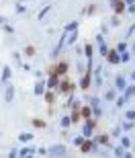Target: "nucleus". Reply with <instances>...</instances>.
<instances>
[{"label":"nucleus","mask_w":135,"mask_h":158,"mask_svg":"<svg viewBox=\"0 0 135 158\" xmlns=\"http://www.w3.org/2000/svg\"><path fill=\"white\" fill-rule=\"evenodd\" d=\"M49 154L53 158H63L65 156V146H53V148H49Z\"/></svg>","instance_id":"1"},{"label":"nucleus","mask_w":135,"mask_h":158,"mask_svg":"<svg viewBox=\"0 0 135 158\" xmlns=\"http://www.w3.org/2000/svg\"><path fill=\"white\" fill-rule=\"evenodd\" d=\"M115 88H117V90H125V88H127L125 76H117V78H115Z\"/></svg>","instance_id":"2"},{"label":"nucleus","mask_w":135,"mask_h":158,"mask_svg":"<svg viewBox=\"0 0 135 158\" xmlns=\"http://www.w3.org/2000/svg\"><path fill=\"white\" fill-rule=\"evenodd\" d=\"M90 107H92V111H94V117H100V101L96 97L90 101Z\"/></svg>","instance_id":"3"},{"label":"nucleus","mask_w":135,"mask_h":158,"mask_svg":"<svg viewBox=\"0 0 135 158\" xmlns=\"http://www.w3.org/2000/svg\"><path fill=\"white\" fill-rule=\"evenodd\" d=\"M96 41H98V45H100V54H102V56H108V49H106L104 37H102V35H96Z\"/></svg>","instance_id":"4"},{"label":"nucleus","mask_w":135,"mask_h":158,"mask_svg":"<svg viewBox=\"0 0 135 158\" xmlns=\"http://www.w3.org/2000/svg\"><path fill=\"white\" fill-rule=\"evenodd\" d=\"M94 84H96V86H102V68H100V66L94 70Z\"/></svg>","instance_id":"5"},{"label":"nucleus","mask_w":135,"mask_h":158,"mask_svg":"<svg viewBox=\"0 0 135 158\" xmlns=\"http://www.w3.org/2000/svg\"><path fill=\"white\" fill-rule=\"evenodd\" d=\"M6 103H12V99H14V86L12 84H6Z\"/></svg>","instance_id":"6"},{"label":"nucleus","mask_w":135,"mask_h":158,"mask_svg":"<svg viewBox=\"0 0 135 158\" xmlns=\"http://www.w3.org/2000/svg\"><path fill=\"white\" fill-rule=\"evenodd\" d=\"M33 152H35V150H33L31 146H25V148L18 152V156H20V158H27V156H33Z\"/></svg>","instance_id":"7"},{"label":"nucleus","mask_w":135,"mask_h":158,"mask_svg":"<svg viewBox=\"0 0 135 158\" xmlns=\"http://www.w3.org/2000/svg\"><path fill=\"white\" fill-rule=\"evenodd\" d=\"M33 138H35V135H33V133H27V131H22V133L18 135V140H20V142H25V144H27V142H31Z\"/></svg>","instance_id":"8"},{"label":"nucleus","mask_w":135,"mask_h":158,"mask_svg":"<svg viewBox=\"0 0 135 158\" xmlns=\"http://www.w3.org/2000/svg\"><path fill=\"white\" fill-rule=\"evenodd\" d=\"M84 138H92V123L84 125Z\"/></svg>","instance_id":"9"},{"label":"nucleus","mask_w":135,"mask_h":158,"mask_svg":"<svg viewBox=\"0 0 135 158\" xmlns=\"http://www.w3.org/2000/svg\"><path fill=\"white\" fill-rule=\"evenodd\" d=\"M8 78H10V66H4V72H2V82L6 84V82H8Z\"/></svg>","instance_id":"10"},{"label":"nucleus","mask_w":135,"mask_h":158,"mask_svg":"<svg viewBox=\"0 0 135 158\" xmlns=\"http://www.w3.org/2000/svg\"><path fill=\"white\" fill-rule=\"evenodd\" d=\"M133 95H135V84H131V86L125 88V99H129V97H133Z\"/></svg>","instance_id":"11"},{"label":"nucleus","mask_w":135,"mask_h":158,"mask_svg":"<svg viewBox=\"0 0 135 158\" xmlns=\"http://www.w3.org/2000/svg\"><path fill=\"white\" fill-rule=\"evenodd\" d=\"M43 90H45V82H37L35 84V95H43Z\"/></svg>","instance_id":"12"},{"label":"nucleus","mask_w":135,"mask_h":158,"mask_svg":"<svg viewBox=\"0 0 135 158\" xmlns=\"http://www.w3.org/2000/svg\"><path fill=\"white\" fill-rule=\"evenodd\" d=\"M108 62H110V64H119V62H121V56H117V54H108Z\"/></svg>","instance_id":"13"},{"label":"nucleus","mask_w":135,"mask_h":158,"mask_svg":"<svg viewBox=\"0 0 135 158\" xmlns=\"http://www.w3.org/2000/svg\"><path fill=\"white\" fill-rule=\"evenodd\" d=\"M110 2H112L110 6L115 8V10H123V2H121V0H110Z\"/></svg>","instance_id":"14"},{"label":"nucleus","mask_w":135,"mask_h":158,"mask_svg":"<svg viewBox=\"0 0 135 158\" xmlns=\"http://www.w3.org/2000/svg\"><path fill=\"white\" fill-rule=\"evenodd\" d=\"M49 10H51V4H47V6H45V8H43V10H41V12H39V19H41V21H43V16H45V14H47V12H49Z\"/></svg>","instance_id":"15"},{"label":"nucleus","mask_w":135,"mask_h":158,"mask_svg":"<svg viewBox=\"0 0 135 158\" xmlns=\"http://www.w3.org/2000/svg\"><path fill=\"white\" fill-rule=\"evenodd\" d=\"M121 146H123V148H129V146H131V142H129L127 135H123V138H121Z\"/></svg>","instance_id":"16"},{"label":"nucleus","mask_w":135,"mask_h":158,"mask_svg":"<svg viewBox=\"0 0 135 158\" xmlns=\"http://www.w3.org/2000/svg\"><path fill=\"white\" fill-rule=\"evenodd\" d=\"M104 99L106 101H112V99H115V90H108V93L104 95Z\"/></svg>","instance_id":"17"},{"label":"nucleus","mask_w":135,"mask_h":158,"mask_svg":"<svg viewBox=\"0 0 135 158\" xmlns=\"http://www.w3.org/2000/svg\"><path fill=\"white\" fill-rule=\"evenodd\" d=\"M115 156H117V158H125V152H123V148H117V150H115Z\"/></svg>","instance_id":"18"},{"label":"nucleus","mask_w":135,"mask_h":158,"mask_svg":"<svg viewBox=\"0 0 135 158\" xmlns=\"http://www.w3.org/2000/svg\"><path fill=\"white\" fill-rule=\"evenodd\" d=\"M70 123H72V119H70V117H63V119H61V127H68Z\"/></svg>","instance_id":"19"},{"label":"nucleus","mask_w":135,"mask_h":158,"mask_svg":"<svg viewBox=\"0 0 135 158\" xmlns=\"http://www.w3.org/2000/svg\"><path fill=\"white\" fill-rule=\"evenodd\" d=\"M119 25V16H112L110 19V27H117Z\"/></svg>","instance_id":"20"},{"label":"nucleus","mask_w":135,"mask_h":158,"mask_svg":"<svg viewBox=\"0 0 135 158\" xmlns=\"http://www.w3.org/2000/svg\"><path fill=\"white\" fill-rule=\"evenodd\" d=\"M117 49H119V54H123V52H127V45H125V43H119Z\"/></svg>","instance_id":"21"},{"label":"nucleus","mask_w":135,"mask_h":158,"mask_svg":"<svg viewBox=\"0 0 135 158\" xmlns=\"http://www.w3.org/2000/svg\"><path fill=\"white\" fill-rule=\"evenodd\" d=\"M86 56L92 58V45H86Z\"/></svg>","instance_id":"22"},{"label":"nucleus","mask_w":135,"mask_h":158,"mask_svg":"<svg viewBox=\"0 0 135 158\" xmlns=\"http://www.w3.org/2000/svg\"><path fill=\"white\" fill-rule=\"evenodd\" d=\"M121 62H129V54H127V52L121 54Z\"/></svg>","instance_id":"23"},{"label":"nucleus","mask_w":135,"mask_h":158,"mask_svg":"<svg viewBox=\"0 0 135 158\" xmlns=\"http://www.w3.org/2000/svg\"><path fill=\"white\" fill-rule=\"evenodd\" d=\"M74 144H76V146H82V144H84V138H74Z\"/></svg>","instance_id":"24"},{"label":"nucleus","mask_w":135,"mask_h":158,"mask_svg":"<svg viewBox=\"0 0 135 158\" xmlns=\"http://www.w3.org/2000/svg\"><path fill=\"white\" fill-rule=\"evenodd\" d=\"M127 119H129V121L135 119V111H127Z\"/></svg>","instance_id":"25"},{"label":"nucleus","mask_w":135,"mask_h":158,"mask_svg":"<svg viewBox=\"0 0 135 158\" xmlns=\"http://www.w3.org/2000/svg\"><path fill=\"white\" fill-rule=\"evenodd\" d=\"M16 12H27V8H25V6H22V2H20V4L16 6Z\"/></svg>","instance_id":"26"},{"label":"nucleus","mask_w":135,"mask_h":158,"mask_svg":"<svg viewBox=\"0 0 135 158\" xmlns=\"http://www.w3.org/2000/svg\"><path fill=\"white\" fill-rule=\"evenodd\" d=\"M125 101H127V99H125V97H121V99L117 101V107H123V105H125Z\"/></svg>","instance_id":"27"},{"label":"nucleus","mask_w":135,"mask_h":158,"mask_svg":"<svg viewBox=\"0 0 135 158\" xmlns=\"http://www.w3.org/2000/svg\"><path fill=\"white\" fill-rule=\"evenodd\" d=\"M131 127H133L131 121H125V123H123V129H131Z\"/></svg>","instance_id":"28"},{"label":"nucleus","mask_w":135,"mask_h":158,"mask_svg":"<svg viewBox=\"0 0 135 158\" xmlns=\"http://www.w3.org/2000/svg\"><path fill=\"white\" fill-rule=\"evenodd\" d=\"M55 84H57V78H55V76H53V78H51V80H49V86H51V88H53V86H55Z\"/></svg>","instance_id":"29"},{"label":"nucleus","mask_w":135,"mask_h":158,"mask_svg":"<svg viewBox=\"0 0 135 158\" xmlns=\"http://www.w3.org/2000/svg\"><path fill=\"white\" fill-rule=\"evenodd\" d=\"M18 154H16V150H10V154H8V158H16Z\"/></svg>","instance_id":"30"},{"label":"nucleus","mask_w":135,"mask_h":158,"mask_svg":"<svg viewBox=\"0 0 135 158\" xmlns=\"http://www.w3.org/2000/svg\"><path fill=\"white\" fill-rule=\"evenodd\" d=\"M0 25H6V19L4 16H0Z\"/></svg>","instance_id":"31"},{"label":"nucleus","mask_w":135,"mask_h":158,"mask_svg":"<svg viewBox=\"0 0 135 158\" xmlns=\"http://www.w3.org/2000/svg\"><path fill=\"white\" fill-rule=\"evenodd\" d=\"M129 12H135V4H129Z\"/></svg>","instance_id":"32"},{"label":"nucleus","mask_w":135,"mask_h":158,"mask_svg":"<svg viewBox=\"0 0 135 158\" xmlns=\"http://www.w3.org/2000/svg\"><path fill=\"white\" fill-rule=\"evenodd\" d=\"M133 2H135V0H127V4H133Z\"/></svg>","instance_id":"33"},{"label":"nucleus","mask_w":135,"mask_h":158,"mask_svg":"<svg viewBox=\"0 0 135 158\" xmlns=\"http://www.w3.org/2000/svg\"><path fill=\"white\" fill-rule=\"evenodd\" d=\"M131 78H133V80H135V72H133V74H131Z\"/></svg>","instance_id":"34"},{"label":"nucleus","mask_w":135,"mask_h":158,"mask_svg":"<svg viewBox=\"0 0 135 158\" xmlns=\"http://www.w3.org/2000/svg\"><path fill=\"white\" fill-rule=\"evenodd\" d=\"M20 2H27V0H20Z\"/></svg>","instance_id":"35"}]
</instances>
